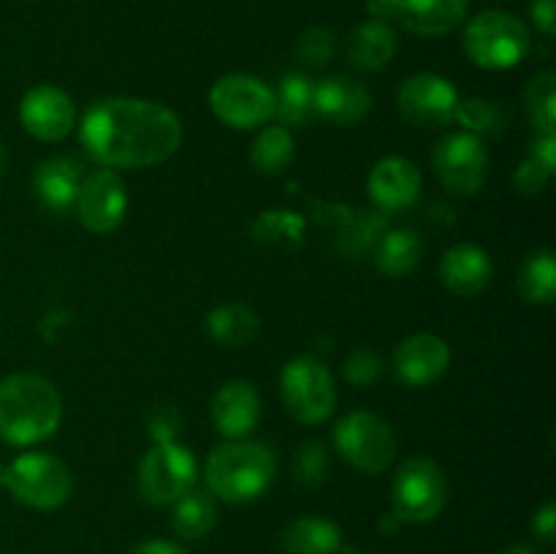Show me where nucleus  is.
<instances>
[{"label":"nucleus","mask_w":556,"mask_h":554,"mask_svg":"<svg viewBox=\"0 0 556 554\" xmlns=\"http://www.w3.org/2000/svg\"><path fill=\"white\" fill-rule=\"evenodd\" d=\"M85 150L106 168H150L182 144V125L168 106L144 98H103L79 125Z\"/></svg>","instance_id":"obj_1"},{"label":"nucleus","mask_w":556,"mask_h":554,"mask_svg":"<svg viewBox=\"0 0 556 554\" xmlns=\"http://www.w3.org/2000/svg\"><path fill=\"white\" fill-rule=\"evenodd\" d=\"M63 421V400L52 380L14 373L0 380V438L11 445H36Z\"/></svg>","instance_id":"obj_2"},{"label":"nucleus","mask_w":556,"mask_h":554,"mask_svg":"<svg viewBox=\"0 0 556 554\" xmlns=\"http://www.w3.org/2000/svg\"><path fill=\"white\" fill-rule=\"evenodd\" d=\"M275 456L258 440H228L217 445L204 467V481L212 498L223 503L258 500L275 481Z\"/></svg>","instance_id":"obj_3"},{"label":"nucleus","mask_w":556,"mask_h":554,"mask_svg":"<svg viewBox=\"0 0 556 554\" xmlns=\"http://www.w3.org/2000/svg\"><path fill=\"white\" fill-rule=\"evenodd\" d=\"M465 52L478 68L508 71L530 54V27L508 11H483L465 27Z\"/></svg>","instance_id":"obj_4"},{"label":"nucleus","mask_w":556,"mask_h":554,"mask_svg":"<svg viewBox=\"0 0 556 554\" xmlns=\"http://www.w3.org/2000/svg\"><path fill=\"white\" fill-rule=\"evenodd\" d=\"M3 487L22 505L52 511L68 503L71 492H74V476H71L68 465L58 456L30 451V454H20L14 462L5 465Z\"/></svg>","instance_id":"obj_5"},{"label":"nucleus","mask_w":556,"mask_h":554,"mask_svg":"<svg viewBox=\"0 0 556 554\" xmlns=\"http://www.w3.org/2000/svg\"><path fill=\"white\" fill-rule=\"evenodd\" d=\"M394 516L410 525L432 521L448 503V481L443 467L429 456H407L391 487Z\"/></svg>","instance_id":"obj_6"},{"label":"nucleus","mask_w":556,"mask_h":554,"mask_svg":"<svg viewBox=\"0 0 556 554\" xmlns=\"http://www.w3.org/2000/svg\"><path fill=\"white\" fill-rule=\"evenodd\" d=\"M282 402L299 424H320L334 413L337 389L329 367L315 356H296L282 367Z\"/></svg>","instance_id":"obj_7"},{"label":"nucleus","mask_w":556,"mask_h":554,"mask_svg":"<svg viewBox=\"0 0 556 554\" xmlns=\"http://www.w3.org/2000/svg\"><path fill=\"white\" fill-rule=\"evenodd\" d=\"M337 451L356 470L383 473L396 459V438L389 424L369 411H353L342 416L334 427Z\"/></svg>","instance_id":"obj_8"},{"label":"nucleus","mask_w":556,"mask_h":554,"mask_svg":"<svg viewBox=\"0 0 556 554\" xmlns=\"http://www.w3.org/2000/svg\"><path fill=\"white\" fill-rule=\"evenodd\" d=\"M199 465L190 449L179 443H155L139 462V492L152 505H174L195 487Z\"/></svg>","instance_id":"obj_9"},{"label":"nucleus","mask_w":556,"mask_h":554,"mask_svg":"<svg viewBox=\"0 0 556 554\" xmlns=\"http://www.w3.org/2000/svg\"><path fill=\"white\" fill-rule=\"evenodd\" d=\"M210 109L228 128H264L275 117V90L258 76L228 74L210 90Z\"/></svg>","instance_id":"obj_10"},{"label":"nucleus","mask_w":556,"mask_h":554,"mask_svg":"<svg viewBox=\"0 0 556 554\" xmlns=\"http://www.w3.org/2000/svg\"><path fill=\"white\" fill-rule=\"evenodd\" d=\"M367 11L386 25L396 22L407 33L438 38L467 20L470 0H367Z\"/></svg>","instance_id":"obj_11"},{"label":"nucleus","mask_w":556,"mask_h":554,"mask_svg":"<svg viewBox=\"0 0 556 554\" xmlns=\"http://www.w3.org/2000/svg\"><path fill=\"white\" fill-rule=\"evenodd\" d=\"M432 166L445 190L456 196H476L489 179V152L481 136L462 130L438 141Z\"/></svg>","instance_id":"obj_12"},{"label":"nucleus","mask_w":556,"mask_h":554,"mask_svg":"<svg viewBox=\"0 0 556 554\" xmlns=\"http://www.w3.org/2000/svg\"><path fill=\"white\" fill-rule=\"evenodd\" d=\"M459 92L440 74H416L396 92V109L416 128H443L454 123Z\"/></svg>","instance_id":"obj_13"},{"label":"nucleus","mask_w":556,"mask_h":554,"mask_svg":"<svg viewBox=\"0 0 556 554\" xmlns=\"http://www.w3.org/2000/svg\"><path fill=\"white\" fill-rule=\"evenodd\" d=\"M128 190L114 168H98L87 174L76 193L74 212L90 234H112L125 221Z\"/></svg>","instance_id":"obj_14"},{"label":"nucleus","mask_w":556,"mask_h":554,"mask_svg":"<svg viewBox=\"0 0 556 554\" xmlns=\"http://www.w3.org/2000/svg\"><path fill=\"white\" fill-rule=\"evenodd\" d=\"M22 128L38 141H60L74 130L76 106L65 90L54 85H36L20 103Z\"/></svg>","instance_id":"obj_15"},{"label":"nucleus","mask_w":556,"mask_h":554,"mask_svg":"<svg viewBox=\"0 0 556 554\" xmlns=\"http://www.w3.org/2000/svg\"><path fill=\"white\" fill-rule=\"evenodd\" d=\"M367 188L369 199L380 212L410 210L421 199V172L407 158H383L369 172Z\"/></svg>","instance_id":"obj_16"},{"label":"nucleus","mask_w":556,"mask_h":554,"mask_svg":"<svg viewBox=\"0 0 556 554\" xmlns=\"http://www.w3.org/2000/svg\"><path fill=\"white\" fill-rule=\"evenodd\" d=\"M451 364V348L443 337L429 335H413L400 342L394 353V373L402 383L421 389V386L434 383L445 375Z\"/></svg>","instance_id":"obj_17"},{"label":"nucleus","mask_w":556,"mask_h":554,"mask_svg":"<svg viewBox=\"0 0 556 554\" xmlns=\"http://www.w3.org/2000/svg\"><path fill=\"white\" fill-rule=\"evenodd\" d=\"M212 424L226 440H244L261 421V396L248 380H228L210 405Z\"/></svg>","instance_id":"obj_18"},{"label":"nucleus","mask_w":556,"mask_h":554,"mask_svg":"<svg viewBox=\"0 0 556 554\" xmlns=\"http://www.w3.org/2000/svg\"><path fill=\"white\" fill-rule=\"evenodd\" d=\"M372 109V96L362 81L351 76H329L320 79L313 90L315 117L331 125H356Z\"/></svg>","instance_id":"obj_19"},{"label":"nucleus","mask_w":556,"mask_h":554,"mask_svg":"<svg viewBox=\"0 0 556 554\" xmlns=\"http://www.w3.org/2000/svg\"><path fill=\"white\" fill-rule=\"evenodd\" d=\"M492 261L478 244H454L440 261V280L456 297H478L492 282Z\"/></svg>","instance_id":"obj_20"},{"label":"nucleus","mask_w":556,"mask_h":554,"mask_svg":"<svg viewBox=\"0 0 556 554\" xmlns=\"http://www.w3.org/2000/svg\"><path fill=\"white\" fill-rule=\"evenodd\" d=\"M81 179H85L81 177V163H76L68 155H58L49 158V161H43L36 168V174H33V190H36V196L41 199V204L47 210L63 215V212L74 210Z\"/></svg>","instance_id":"obj_21"},{"label":"nucleus","mask_w":556,"mask_h":554,"mask_svg":"<svg viewBox=\"0 0 556 554\" xmlns=\"http://www.w3.org/2000/svg\"><path fill=\"white\" fill-rule=\"evenodd\" d=\"M396 54V33L386 22L369 20L353 27L348 38V63L364 74L383 71Z\"/></svg>","instance_id":"obj_22"},{"label":"nucleus","mask_w":556,"mask_h":554,"mask_svg":"<svg viewBox=\"0 0 556 554\" xmlns=\"http://www.w3.org/2000/svg\"><path fill=\"white\" fill-rule=\"evenodd\" d=\"M280 546L282 554H340L342 532L334 521L304 516L282 530Z\"/></svg>","instance_id":"obj_23"},{"label":"nucleus","mask_w":556,"mask_h":554,"mask_svg":"<svg viewBox=\"0 0 556 554\" xmlns=\"http://www.w3.org/2000/svg\"><path fill=\"white\" fill-rule=\"evenodd\" d=\"M424 253L421 234L413 228H391L375 242L372 261L386 277H405L418 266Z\"/></svg>","instance_id":"obj_24"},{"label":"nucleus","mask_w":556,"mask_h":554,"mask_svg":"<svg viewBox=\"0 0 556 554\" xmlns=\"http://www.w3.org/2000/svg\"><path fill=\"white\" fill-rule=\"evenodd\" d=\"M261 320L253 307L242 302H226L206 315V331L226 348H242L258 337Z\"/></svg>","instance_id":"obj_25"},{"label":"nucleus","mask_w":556,"mask_h":554,"mask_svg":"<svg viewBox=\"0 0 556 554\" xmlns=\"http://www.w3.org/2000/svg\"><path fill=\"white\" fill-rule=\"evenodd\" d=\"M217 521V505L215 498L204 489H190L188 494L174 503V514H172V527L179 538L185 541H199L204 538L206 532L215 527Z\"/></svg>","instance_id":"obj_26"},{"label":"nucleus","mask_w":556,"mask_h":554,"mask_svg":"<svg viewBox=\"0 0 556 554\" xmlns=\"http://www.w3.org/2000/svg\"><path fill=\"white\" fill-rule=\"evenodd\" d=\"M293 155H296V144L286 125H266L250 147V163L264 177H277L286 172L293 163Z\"/></svg>","instance_id":"obj_27"},{"label":"nucleus","mask_w":556,"mask_h":554,"mask_svg":"<svg viewBox=\"0 0 556 554\" xmlns=\"http://www.w3.org/2000/svg\"><path fill=\"white\" fill-rule=\"evenodd\" d=\"M519 293L530 304H552L556 297V259L552 250H535L519 269Z\"/></svg>","instance_id":"obj_28"},{"label":"nucleus","mask_w":556,"mask_h":554,"mask_svg":"<svg viewBox=\"0 0 556 554\" xmlns=\"http://www.w3.org/2000/svg\"><path fill=\"white\" fill-rule=\"evenodd\" d=\"M315 81L304 74H286L275 90V114L286 125H304L315 117L313 112Z\"/></svg>","instance_id":"obj_29"},{"label":"nucleus","mask_w":556,"mask_h":554,"mask_svg":"<svg viewBox=\"0 0 556 554\" xmlns=\"http://www.w3.org/2000/svg\"><path fill=\"white\" fill-rule=\"evenodd\" d=\"M527 117L541 136H556V74L541 71L525 90Z\"/></svg>","instance_id":"obj_30"},{"label":"nucleus","mask_w":556,"mask_h":554,"mask_svg":"<svg viewBox=\"0 0 556 554\" xmlns=\"http://www.w3.org/2000/svg\"><path fill=\"white\" fill-rule=\"evenodd\" d=\"M454 119L465 125L467 134H500L505 128V109L497 101H486V98H467L456 106Z\"/></svg>","instance_id":"obj_31"},{"label":"nucleus","mask_w":556,"mask_h":554,"mask_svg":"<svg viewBox=\"0 0 556 554\" xmlns=\"http://www.w3.org/2000/svg\"><path fill=\"white\" fill-rule=\"evenodd\" d=\"M329 454H326L324 443H318V440H307V443L299 445V451L293 454V478H296L302 487H320V483L329 478Z\"/></svg>","instance_id":"obj_32"},{"label":"nucleus","mask_w":556,"mask_h":554,"mask_svg":"<svg viewBox=\"0 0 556 554\" xmlns=\"http://www.w3.org/2000/svg\"><path fill=\"white\" fill-rule=\"evenodd\" d=\"M296 54L307 68H324L334 58V36L326 27H309L296 43Z\"/></svg>","instance_id":"obj_33"},{"label":"nucleus","mask_w":556,"mask_h":554,"mask_svg":"<svg viewBox=\"0 0 556 554\" xmlns=\"http://www.w3.org/2000/svg\"><path fill=\"white\" fill-rule=\"evenodd\" d=\"M345 378L351 380L353 386H362V389H369L372 383H378L380 373H383V362L375 351L369 348H358L351 356L345 358V367H342Z\"/></svg>","instance_id":"obj_34"},{"label":"nucleus","mask_w":556,"mask_h":554,"mask_svg":"<svg viewBox=\"0 0 556 554\" xmlns=\"http://www.w3.org/2000/svg\"><path fill=\"white\" fill-rule=\"evenodd\" d=\"M554 174H548L546 168L541 166V163L535 161V158L532 155H527L525 161L519 163V168H516L514 172V188L519 190V193H525V196H535V193H541L543 188H546L548 185V179H552Z\"/></svg>","instance_id":"obj_35"},{"label":"nucleus","mask_w":556,"mask_h":554,"mask_svg":"<svg viewBox=\"0 0 556 554\" xmlns=\"http://www.w3.org/2000/svg\"><path fill=\"white\" fill-rule=\"evenodd\" d=\"M179 429V413L177 407L163 405L157 411L150 413V435L155 443H172L174 435Z\"/></svg>","instance_id":"obj_36"},{"label":"nucleus","mask_w":556,"mask_h":554,"mask_svg":"<svg viewBox=\"0 0 556 554\" xmlns=\"http://www.w3.org/2000/svg\"><path fill=\"white\" fill-rule=\"evenodd\" d=\"M532 22L543 36H554L556 30V0H532L530 5Z\"/></svg>","instance_id":"obj_37"},{"label":"nucleus","mask_w":556,"mask_h":554,"mask_svg":"<svg viewBox=\"0 0 556 554\" xmlns=\"http://www.w3.org/2000/svg\"><path fill=\"white\" fill-rule=\"evenodd\" d=\"M530 155L546 168L548 174L556 172V136H538L530 147Z\"/></svg>","instance_id":"obj_38"},{"label":"nucleus","mask_w":556,"mask_h":554,"mask_svg":"<svg viewBox=\"0 0 556 554\" xmlns=\"http://www.w3.org/2000/svg\"><path fill=\"white\" fill-rule=\"evenodd\" d=\"M554 530H556V508L552 503H546L541 511H538L535 519H532V532H535L543 543H552Z\"/></svg>","instance_id":"obj_39"},{"label":"nucleus","mask_w":556,"mask_h":554,"mask_svg":"<svg viewBox=\"0 0 556 554\" xmlns=\"http://www.w3.org/2000/svg\"><path fill=\"white\" fill-rule=\"evenodd\" d=\"M128 554H188L179 543L174 541H163V538H155V541H144L136 543Z\"/></svg>","instance_id":"obj_40"},{"label":"nucleus","mask_w":556,"mask_h":554,"mask_svg":"<svg viewBox=\"0 0 556 554\" xmlns=\"http://www.w3.org/2000/svg\"><path fill=\"white\" fill-rule=\"evenodd\" d=\"M505 554H538V552L532 546H525V543H521V546H510Z\"/></svg>","instance_id":"obj_41"},{"label":"nucleus","mask_w":556,"mask_h":554,"mask_svg":"<svg viewBox=\"0 0 556 554\" xmlns=\"http://www.w3.org/2000/svg\"><path fill=\"white\" fill-rule=\"evenodd\" d=\"M5 161H9V158H5L3 144H0V179H3V174H5Z\"/></svg>","instance_id":"obj_42"},{"label":"nucleus","mask_w":556,"mask_h":554,"mask_svg":"<svg viewBox=\"0 0 556 554\" xmlns=\"http://www.w3.org/2000/svg\"><path fill=\"white\" fill-rule=\"evenodd\" d=\"M3 483H5V465L0 462V487H3Z\"/></svg>","instance_id":"obj_43"}]
</instances>
